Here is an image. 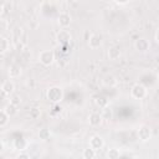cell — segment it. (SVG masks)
<instances>
[{
  "instance_id": "obj_29",
  "label": "cell",
  "mask_w": 159,
  "mask_h": 159,
  "mask_svg": "<svg viewBox=\"0 0 159 159\" xmlns=\"http://www.w3.org/2000/svg\"><path fill=\"white\" fill-rule=\"evenodd\" d=\"M4 149H5V145H4V143H2V142H0V154L4 152Z\"/></svg>"
},
{
  "instance_id": "obj_24",
  "label": "cell",
  "mask_w": 159,
  "mask_h": 159,
  "mask_svg": "<svg viewBox=\"0 0 159 159\" xmlns=\"http://www.w3.org/2000/svg\"><path fill=\"white\" fill-rule=\"evenodd\" d=\"M7 26H9L7 21H6L5 19H0V32L6 31V30H7Z\"/></svg>"
},
{
  "instance_id": "obj_21",
  "label": "cell",
  "mask_w": 159,
  "mask_h": 159,
  "mask_svg": "<svg viewBox=\"0 0 159 159\" xmlns=\"http://www.w3.org/2000/svg\"><path fill=\"white\" fill-rule=\"evenodd\" d=\"M9 116L6 114L5 111H0V127H5L9 122Z\"/></svg>"
},
{
  "instance_id": "obj_23",
  "label": "cell",
  "mask_w": 159,
  "mask_h": 159,
  "mask_svg": "<svg viewBox=\"0 0 159 159\" xmlns=\"http://www.w3.org/2000/svg\"><path fill=\"white\" fill-rule=\"evenodd\" d=\"M29 114H30V118H32V119H37V118L40 117V114H41V111H40L39 108H31Z\"/></svg>"
},
{
  "instance_id": "obj_22",
  "label": "cell",
  "mask_w": 159,
  "mask_h": 159,
  "mask_svg": "<svg viewBox=\"0 0 159 159\" xmlns=\"http://www.w3.org/2000/svg\"><path fill=\"white\" fill-rule=\"evenodd\" d=\"M39 137H40V139H42V140H47V139L50 138V130L46 129V128L41 129V130L39 132Z\"/></svg>"
},
{
  "instance_id": "obj_7",
  "label": "cell",
  "mask_w": 159,
  "mask_h": 159,
  "mask_svg": "<svg viewBox=\"0 0 159 159\" xmlns=\"http://www.w3.org/2000/svg\"><path fill=\"white\" fill-rule=\"evenodd\" d=\"M88 46L93 50L101 47L102 46V36L98 35V34H92L88 39Z\"/></svg>"
},
{
  "instance_id": "obj_13",
  "label": "cell",
  "mask_w": 159,
  "mask_h": 159,
  "mask_svg": "<svg viewBox=\"0 0 159 159\" xmlns=\"http://www.w3.org/2000/svg\"><path fill=\"white\" fill-rule=\"evenodd\" d=\"M7 73H9L10 78H17L21 75V67L17 66V65H11L9 71H7Z\"/></svg>"
},
{
  "instance_id": "obj_17",
  "label": "cell",
  "mask_w": 159,
  "mask_h": 159,
  "mask_svg": "<svg viewBox=\"0 0 159 159\" xmlns=\"http://www.w3.org/2000/svg\"><path fill=\"white\" fill-rule=\"evenodd\" d=\"M102 82H103V84L107 86V87H113V86H116L117 80H116L113 76H106Z\"/></svg>"
},
{
  "instance_id": "obj_25",
  "label": "cell",
  "mask_w": 159,
  "mask_h": 159,
  "mask_svg": "<svg viewBox=\"0 0 159 159\" xmlns=\"http://www.w3.org/2000/svg\"><path fill=\"white\" fill-rule=\"evenodd\" d=\"M10 103H12V104H15V106L19 107V104L21 103V99H20L19 96H12V97L10 98Z\"/></svg>"
},
{
  "instance_id": "obj_10",
  "label": "cell",
  "mask_w": 159,
  "mask_h": 159,
  "mask_svg": "<svg viewBox=\"0 0 159 159\" xmlns=\"http://www.w3.org/2000/svg\"><path fill=\"white\" fill-rule=\"evenodd\" d=\"M57 22H58V25H60L61 27H63V29H66L67 26H70V24H71V16H70V14H67V12H61V14L58 15V17H57Z\"/></svg>"
},
{
  "instance_id": "obj_16",
  "label": "cell",
  "mask_w": 159,
  "mask_h": 159,
  "mask_svg": "<svg viewBox=\"0 0 159 159\" xmlns=\"http://www.w3.org/2000/svg\"><path fill=\"white\" fill-rule=\"evenodd\" d=\"M101 116H102L103 119L109 120V119L112 118V116H113V113H112V108H111L109 106H106L104 108H102V113H101Z\"/></svg>"
},
{
  "instance_id": "obj_20",
  "label": "cell",
  "mask_w": 159,
  "mask_h": 159,
  "mask_svg": "<svg viewBox=\"0 0 159 159\" xmlns=\"http://www.w3.org/2000/svg\"><path fill=\"white\" fill-rule=\"evenodd\" d=\"M119 157H120V153H119V150L116 149V148H112V149H109V150L107 152V158H108V159H118Z\"/></svg>"
},
{
  "instance_id": "obj_3",
  "label": "cell",
  "mask_w": 159,
  "mask_h": 159,
  "mask_svg": "<svg viewBox=\"0 0 159 159\" xmlns=\"http://www.w3.org/2000/svg\"><path fill=\"white\" fill-rule=\"evenodd\" d=\"M130 94L133 98L135 99H143L147 96V88L145 86H143L142 83H135L132 88H130Z\"/></svg>"
},
{
  "instance_id": "obj_14",
  "label": "cell",
  "mask_w": 159,
  "mask_h": 159,
  "mask_svg": "<svg viewBox=\"0 0 159 159\" xmlns=\"http://www.w3.org/2000/svg\"><path fill=\"white\" fill-rule=\"evenodd\" d=\"M9 46H10V43H9L7 39L4 36H0V53H5L9 50Z\"/></svg>"
},
{
  "instance_id": "obj_28",
  "label": "cell",
  "mask_w": 159,
  "mask_h": 159,
  "mask_svg": "<svg viewBox=\"0 0 159 159\" xmlns=\"http://www.w3.org/2000/svg\"><path fill=\"white\" fill-rule=\"evenodd\" d=\"M29 157H30V155H29V154H26V153H20V154L17 155V158H19V159H21V158H29Z\"/></svg>"
},
{
  "instance_id": "obj_30",
  "label": "cell",
  "mask_w": 159,
  "mask_h": 159,
  "mask_svg": "<svg viewBox=\"0 0 159 159\" xmlns=\"http://www.w3.org/2000/svg\"><path fill=\"white\" fill-rule=\"evenodd\" d=\"M2 12H4V5L0 4V15H2Z\"/></svg>"
},
{
  "instance_id": "obj_4",
  "label": "cell",
  "mask_w": 159,
  "mask_h": 159,
  "mask_svg": "<svg viewBox=\"0 0 159 159\" xmlns=\"http://www.w3.org/2000/svg\"><path fill=\"white\" fill-rule=\"evenodd\" d=\"M138 138H139V140H142V142H148L150 138H152V129H150V127L149 125H140L139 128H138Z\"/></svg>"
},
{
  "instance_id": "obj_32",
  "label": "cell",
  "mask_w": 159,
  "mask_h": 159,
  "mask_svg": "<svg viewBox=\"0 0 159 159\" xmlns=\"http://www.w3.org/2000/svg\"><path fill=\"white\" fill-rule=\"evenodd\" d=\"M65 1H66V2H68V4H72V2H75L76 0H65Z\"/></svg>"
},
{
  "instance_id": "obj_26",
  "label": "cell",
  "mask_w": 159,
  "mask_h": 159,
  "mask_svg": "<svg viewBox=\"0 0 159 159\" xmlns=\"http://www.w3.org/2000/svg\"><path fill=\"white\" fill-rule=\"evenodd\" d=\"M6 96H7V94H6V93H5V92H4V91L0 88V101L5 99V97H6Z\"/></svg>"
},
{
  "instance_id": "obj_9",
  "label": "cell",
  "mask_w": 159,
  "mask_h": 159,
  "mask_svg": "<svg viewBox=\"0 0 159 159\" xmlns=\"http://www.w3.org/2000/svg\"><path fill=\"white\" fill-rule=\"evenodd\" d=\"M103 122V118L101 116V113H97V112H92L89 116H88V123L89 125L92 127H98L101 125Z\"/></svg>"
},
{
  "instance_id": "obj_2",
  "label": "cell",
  "mask_w": 159,
  "mask_h": 159,
  "mask_svg": "<svg viewBox=\"0 0 159 159\" xmlns=\"http://www.w3.org/2000/svg\"><path fill=\"white\" fill-rule=\"evenodd\" d=\"M39 61L43 66H51L55 61V53L52 50H43L39 55Z\"/></svg>"
},
{
  "instance_id": "obj_1",
  "label": "cell",
  "mask_w": 159,
  "mask_h": 159,
  "mask_svg": "<svg viewBox=\"0 0 159 159\" xmlns=\"http://www.w3.org/2000/svg\"><path fill=\"white\" fill-rule=\"evenodd\" d=\"M48 101H51L52 103H58L62 101L63 98V91L61 87L58 86H53V87H50L47 89V93H46Z\"/></svg>"
},
{
  "instance_id": "obj_12",
  "label": "cell",
  "mask_w": 159,
  "mask_h": 159,
  "mask_svg": "<svg viewBox=\"0 0 159 159\" xmlns=\"http://www.w3.org/2000/svg\"><path fill=\"white\" fill-rule=\"evenodd\" d=\"M107 56H108V58L112 60V61L118 60V58L120 57V50H119V47H117V46L109 47L108 51H107Z\"/></svg>"
},
{
  "instance_id": "obj_27",
  "label": "cell",
  "mask_w": 159,
  "mask_h": 159,
  "mask_svg": "<svg viewBox=\"0 0 159 159\" xmlns=\"http://www.w3.org/2000/svg\"><path fill=\"white\" fill-rule=\"evenodd\" d=\"M117 4H119V5H125V4H128V1L129 0H114Z\"/></svg>"
},
{
  "instance_id": "obj_11",
  "label": "cell",
  "mask_w": 159,
  "mask_h": 159,
  "mask_svg": "<svg viewBox=\"0 0 159 159\" xmlns=\"http://www.w3.org/2000/svg\"><path fill=\"white\" fill-rule=\"evenodd\" d=\"M0 88H1L7 96H10V94H12L14 91H15V84H14V82H12L11 80H6V81L2 82V84H1Z\"/></svg>"
},
{
  "instance_id": "obj_31",
  "label": "cell",
  "mask_w": 159,
  "mask_h": 159,
  "mask_svg": "<svg viewBox=\"0 0 159 159\" xmlns=\"http://www.w3.org/2000/svg\"><path fill=\"white\" fill-rule=\"evenodd\" d=\"M154 41L155 42H158V31L155 32V35H154Z\"/></svg>"
},
{
  "instance_id": "obj_15",
  "label": "cell",
  "mask_w": 159,
  "mask_h": 159,
  "mask_svg": "<svg viewBox=\"0 0 159 159\" xmlns=\"http://www.w3.org/2000/svg\"><path fill=\"white\" fill-rule=\"evenodd\" d=\"M4 111L6 112V114H7L9 117H12V116H15V114L17 113V106H15V104H12V103H9V104L5 107Z\"/></svg>"
},
{
  "instance_id": "obj_5",
  "label": "cell",
  "mask_w": 159,
  "mask_h": 159,
  "mask_svg": "<svg viewBox=\"0 0 159 159\" xmlns=\"http://www.w3.org/2000/svg\"><path fill=\"white\" fill-rule=\"evenodd\" d=\"M71 39H72V36H71L70 31H67V30H65V29L60 30V31L56 34V40H57V42H60L61 45H67V43L71 41Z\"/></svg>"
},
{
  "instance_id": "obj_19",
  "label": "cell",
  "mask_w": 159,
  "mask_h": 159,
  "mask_svg": "<svg viewBox=\"0 0 159 159\" xmlns=\"http://www.w3.org/2000/svg\"><path fill=\"white\" fill-rule=\"evenodd\" d=\"M82 157H83L84 159H93V158L96 157V150L92 149V148H87V149L83 150Z\"/></svg>"
},
{
  "instance_id": "obj_18",
  "label": "cell",
  "mask_w": 159,
  "mask_h": 159,
  "mask_svg": "<svg viewBox=\"0 0 159 159\" xmlns=\"http://www.w3.org/2000/svg\"><path fill=\"white\" fill-rule=\"evenodd\" d=\"M94 103H96L97 107H99V108L102 109V108H104L106 106H108V99H107L106 97H102V96H101V97H97V98L94 99Z\"/></svg>"
},
{
  "instance_id": "obj_6",
  "label": "cell",
  "mask_w": 159,
  "mask_h": 159,
  "mask_svg": "<svg viewBox=\"0 0 159 159\" xmlns=\"http://www.w3.org/2000/svg\"><path fill=\"white\" fill-rule=\"evenodd\" d=\"M103 145H104V140H103L102 137L93 135V137L89 138V148H92L94 150H99V149L103 148Z\"/></svg>"
},
{
  "instance_id": "obj_8",
  "label": "cell",
  "mask_w": 159,
  "mask_h": 159,
  "mask_svg": "<svg viewBox=\"0 0 159 159\" xmlns=\"http://www.w3.org/2000/svg\"><path fill=\"white\" fill-rule=\"evenodd\" d=\"M134 47L139 52H147L149 50L150 45H149V41L148 40H145V39H138L134 42Z\"/></svg>"
}]
</instances>
